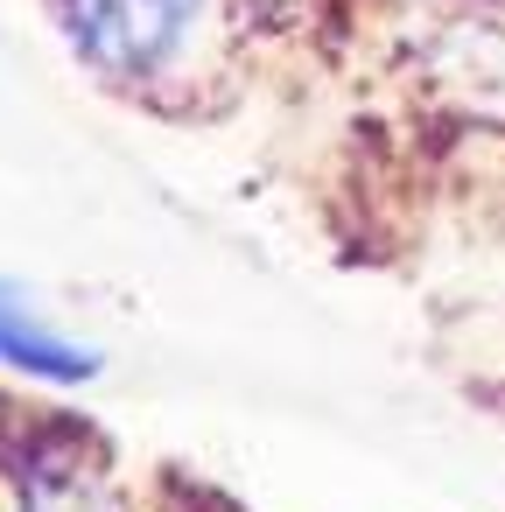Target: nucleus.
<instances>
[{
	"label": "nucleus",
	"mask_w": 505,
	"mask_h": 512,
	"mask_svg": "<svg viewBox=\"0 0 505 512\" xmlns=\"http://www.w3.org/2000/svg\"><path fill=\"white\" fill-rule=\"evenodd\" d=\"M204 15H211V0H57L71 50L120 85L169 71L197 43Z\"/></svg>",
	"instance_id": "1"
},
{
	"label": "nucleus",
	"mask_w": 505,
	"mask_h": 512,
	"mask_svg": "<svg viewBox=\"0 0 505 512\" xmlns=\"http://www.w3.org/2000/svg\"><path fill=\"white\" fill-rule=\"evenodd\" d=\"M0 358H8L15 372H36V379H92L99 372V351L57 337L36 316V302L22 288H8V281H0Z\"/></svg>",
	"instance_id": "2"
},
{
	"label": "nucleus",
	"mask_w": 505,
	"mask_h": 512,
	"mask_svg": "<svg viewBox=\"0 0 505 512\" xmlns=\"http://www.w3.org/2000/svg\"><path fill=\"white\" fill-rule=\"evenodd\" d=\"M22 491H29V512H99V470L85 463L78 435L36 449L22 470Z\"/></svg>",
	"instance_id": "3"
}]
</instances>
